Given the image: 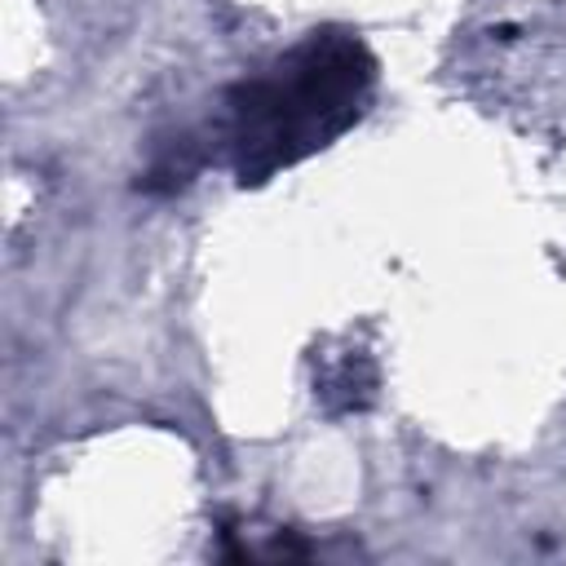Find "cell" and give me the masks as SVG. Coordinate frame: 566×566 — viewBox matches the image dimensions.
<instances>
[{"label": "cell", "mask_w": 566, "mask_h": 566, "mask_svg": "<svg viewBox=\"0 0 566 566\" xmlns=\"http://www.w3.org/2000/svg\"><path fill=\"white\" fill-rule=\"evenodd\" d=\"M376 75V53L345 27L310 31L243 75L226 93L234 181L265 186L274 172L327 150L367 115Z\"/></svg>", "instance_id": "cell-1"}]
</instances>
